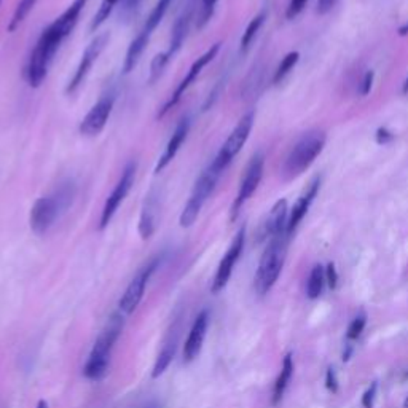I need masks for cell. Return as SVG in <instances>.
Segmentation results:
<instances>
[{
    "instance_id": "obj_17",
    "label": "cell",
    "mask_w": 408,
    "mask_h": 408,
    "mask_svg": "<svg viewBox=\"0 0 408 408\" xmlns=\"http://www.w3.org/2000/svg\"><path fill=\"white\" fill-rule=\"evenodd\" d=\"M160 209H161V193L158 188H152L146 195V200H144L139 217V227H137L141 238L144 241H147L154 236L158 225V217H160Z\"/></svg>"
},
{
    "instance_id": "obj_29",
    "label": "cell",
    "mask_w": 408,
    "mask_h": 408,
    "mask_svg": "<svg viewBox=\"0 0 408 408\" xmlns=\"http://www.w3.org/2000/svg\"><path fill=\"white\" fill-rule=\"evenodd\" d=\"M217 2H219V0H200V10L195 16L196 28H198V31L203 29L204 26L210 21V18H213L214 11H215Z\"/></svg>"
},
{
    "instance_id": "obj_23",
    "label": "cell",
    "mask_w": 408,
    "mask_h": 408,
    "mask_svg": "<svg viewBox=\"0 0 408 408\" xmlns=\"http://www.w3.org/2000/svg\"><path fill=\"white\" fill-rule=\"evenodd\" d=\"M176 348H177V338L171 337L164 341L161 351H160V354H158V358L155 360V365H154V370H152V378H160L161 375L166 372V368L169 367V364L173 362V359L176 356Z\"/></svg>"
},
{
    "instance_id": "obj_3",
    "label": "cell",
    "mask_w": 408,
    "mask_h": 408,
    "mask_svg": "<svg viewBox=\"0 0 408 408\" xmlns=\"http://www.w3.org/2000/svg\"><path fill=\"white\" fill-rule=\"evenodd\" d=\"M287 235L276 236L268 242V246L262 254V259L255 273V291L259 295H265L276 284L279 274L284 267L287 254Z\"/></svg>"
},
{
    "instance_id": "obj_18",
    "label": "cell",
    "mask_w": 408,
    "mask_h": 408,
    "mask_svg": "<svg viewBox=\"0 0 408 408\" xmlns=\"http://www.w3.org/2000/svg\"><path fill=\"white\" fill-rule=\"evenodd\" d=\"M208 324H209L208 311H201L198 314V318L195 319L192 331H190L186 345H183V364H190V362H193L198 358L204 343V338H206Z\"/></svg>"
},
{
    "instance_id": "obj_10",
    "label": "cell",
    "mask_w": 408,
    "mask_h": 408,
    "mask_svg": "<svg viewBox=\"0 0 408 408\" xmlns=\"http://www.w3.org/2000/svg\"><path fill=\"white\" fill-rule=\"evenodd\" d=\"M136 173H137V163L131 161L127 164V168L123 169V173L118 179L115 188L112 190V193L109 195V198L105 200V204L101 213V220H100V230H104L109 227V223L114 219L118 208L122 206V203L127 198L128 193L131 192V188L134 186L136 181Z\"/></svg>"
},
{
    "instance_id": "obj_30",
    "label": "cell",
    "mask_w": 408,
    "mask_h": 408,
    "mask_svg": "<svg viewBox=\"0 0 408 408\" xmlns=\"http://www.w3.org/2000/svg\"><path fill=\"white\" fill-rule=\"evenodd\" d=\"M142 0H120V16L123 18V21H129L131 18L137 15V11L141 9Z\"/></svg>"
},
{
    "instance_id": "obj_1",
    "label": "cell",
    "mask_w": 408,
    "mask_h": 408,
    "mask_svg": "<svg viewBox=\"0 0 408 408\" xmlns=\"http://www.w3.org/2000/svg\"><path fill=\"white\" fill-rule=\"evenodd\" d=\"M90 0H74L61 16L56 18L47 29H45L32 50L28 65H26V82L31 88L42 87L47 78L50 68L63 42L75 29L82 11Z\"/></svg>"
},
{
    "instance_id": "obj_8",
    "label": "cell",
    "mask_w": 408,
    "mask_h": 408,
    "mask_svg": "<svg viewBox=\"0 0 408 408\" xmlns=\"http://www.w3.org/2000/svg\"><path fill=\"white\" fill-rule=\"evenodd\" d=\"M254 122H255V114L254 112H247V114L238 122V124L233 128L232 133H230L219 152H217L213 163L217 168L222 169L223 173H225V169L232 164L235 156L241 152L242 147H245L249 136H251Z\"/></svg>"
},
{
    "instance_id": "obj_34",
    "label": "cell",
    "mask_w": 408,
    "mask_h": 408,
    "mask_svg": "<svg viewBox=\"0 0 408 408\" xmlns=\"http://www.w3.org/2000/svg\"><path fill=\"white\" fill-rule=\"evenodd\" d=\"M308 0H291V4L287 6V18L289 19H294L297 15H300V11L305 9Z\"/></svg>"
},
{
    "instance_id": "obj_37",
    "label": "cell",
    "mask_w": 408,
    "mask_h": 408,
    "mask_svg": "<svg viewBox=\"0 0 408 408\" xmlns=\"http://www.w3.org/2000/svg\"><path fill=\"white\" fill-rule=\"evenodd\" d=\"M373 72H367L365 77H364V82H362V95L367 96L368 93H370V90H372V85H373Z\"/></svg>"
},
{
    "instance_id": "obj_43",
    "label": "cell",
    "mask_w": 408,
    "mask_h": 408,
    "mask_svg": "<svg viewBox=\"0 0 408 408\" xmlns=\"http://www.w3.org/2000/svg\"><path fill=\"white\" fill-rule=\"evenodd\" d=\"M404 408H408V397L405 399V402H404Z\"/></svg>"
},
{
    "instance_id": "obj_40",
    "label": "cell",
    "mask_w": 408,
    "mask_h": 408,
    "mask_svg": "<svg viewBox=\"0 0 408 408\" xmlns=\"http://www.w3.org/2000/svg\"><path fill=\"white\" fill-rule=\"evenodd\" d=\"M399 34H400V36H408V24L402 26V28L399 29Z\"/></svg>"
},
{
    "instance_id": "obj_32",
    "label": "cell",
    "mask_w": 408,
    "mask_h": 408,
    "mask_svg": "<svg viewBox=\"0 0 408 408\" xmlns=\"http://www.w3.org/2000/svg\"><path fill=\"white\" fill-rule=\"evenodd\" d=\"M377 391H378V381H373V383L368 386V390L364 392V396H362V405H364V408H373Z\"/></svg>"
},
{
    "instance_id": "obj_9",
    "label": "cell",
    "mask_w": 408,
    "mask_h": 408,
    "mask_svg": "<svg viewBox=\"0 0 408 408\" xmlns=\"http://www.w3.org/2000/svg\"><path fill=\"white\" fill-rule=\"evenodd\" d=\"M263 169H265V156L262 154H255L251 161H249L247 168L245 171V176H242L238 195L232 204V210H230V219L235 220L238 217L241 208L252 198V195L255 193V190L259 188L262 177H263Z\"/></svg>"
},
{
    "instance_id": "obj_14",
    "label": "cell",
    "mask_w": 408,
    "mask_h": 408,
    "mask_svg": "<svg viewBox=\"0 0 408 408\" xmlns=\"http://www.w3.org/2000/svg\"><path fill=\"white\" fill-rule=\"evenodd\" d=\"M114 105H115V95L114 93H109V95H104L100 101H97L91 110L88 112L87 115L80 123V134L85 137H96L100 136L105 124H107L109 118L112 115V110H114Z\"/></svg>"
},
{
    "instance_id": "obj_44",
    "label": "cell",
    "mask_w": 408,
    "mask_h": 408,
    "mask_svg": "<svg viewBox=\"0 0 408 408\" xmlns=\"http://www.w3.org/2000/svg\"><path fill=\"white\" fill-rule=\"evenodd\" d=\"M405 378H408V370H407V373H405Z\"/></svg>"
},
{
    "instance_id": "obj_4",
    "label": "cell",
    "mask_w": 408,
    "mask_h": 408,
    "mask_svg": "<svg viewBox=\"0 0 408 408\" xmlns=\"http://www.w3.org/2000/svg\"><path fill=\"white\" fill-rule=\"evenodd\" d=\"M222 174H223V171L217 168L214 163H210L209 166L200 174V177L195 182L192 193H190L187 204L182 209V214L179 219L182 228H190L196 222V219H198L201 209L210 198V195L214 193L217 182L220 181Z\"/></svg>"
},
{
    "instance_id": "obj_36",
    "label": "cell",
    "mask_w": 408,
    "mask_h": 408,
    "mask_svg": "<svg viewBox=\"0 0 408 408\" xmlns=\"http://www.w3.org/2000/svg\"><path fill=\"white\" fill-rule=\"evenodd\" d=\"M337 4L338 0H318V13L319 15H326V13L331 11Z\"/></svg>"
},
{
    "instance_id": "obj_28",
    "label": "cell",
    "mask_w": 408,
    "mask_h": 408,
    "mask_svg": "<svg viewBox=\"0 0 408 408\" xmlns=\"http://www.w3.org/2000/svg\"><path fill=\"white\" fill-rule=\"evenodd\" d=\"M299 58H300V55H299L297 51L289 53V55H286L284 58H282L281 64L278 65V69H276V72H274L273 83H279V82L284 80L286 75L295 68V64L299 63Z\"/></svg>"
},
{
    "instance_id": "obj_42",
    "label": "cell",
    "mask_w": 408,
    "mask_h": 408,
    "mask_svg": "<svg viewBox=\"0 0 408 408\" xmlns=\"http://www.w3.org/2000/svg\"><path fill=\"white\" fill-rule=\"evenodd\" d=\"M402 91H404V95H407V93H408V78H407L405 83H404V88H402Z\"/></svg>"
},
{
    "instance_id": "obj_33",
    "label": "cell",
    "mask_w": 408,
    "mask_h": 408,
    "mask_svg": "<svg viewBox=\"0 0 408 408\" xmlns=\"http://www.w3.org/2000/svg\"><path fill=\"white\" fill-rule=\"evenodd\" d=\"M326 386L327 390L331 392H337L338 391V378H337V372H335L333 367H328L327 368V373H326Z\"/></svg>"
},
{
    "instance_id": "obj_22",
    "label": "cell",
    "mask_w": 408,
    "mask_h": 408,
    "mask_svg": "<svg viewBox=\"0 0 408 408\" xmlns=\"http://www.w3.org/2000/svg\"><path fill=\"white\" fill-rule=\"evenodd\" d=\"M294 375V360H292V354H287L282 360V368H281V373L278 380H276L274 383V390H273V399H272V404L273 405H278L282 397H284V392L287 390V385L289 381H291Z\"/></svg>"
},
{
    "instance_id": "obj_16",
    "label": "cell",
    "mask_w": 408,
    "mask_h": 408,
    "mask_svg": "<svg viewBox=\"0 0 408 408\" xmlns=\"http://www.w3.org/2000/svg\"><path fill=\"white\" fill-rule=\"evenodd\" d=\"M158 265V260H154L152 263H149V265L141 269L139 273H137L133 281L129 282V286L127 287V291H124L123 297L118 301V308H120V313L123 314H133L136 311V308L139 306L141 300L144 297V292H146V287H147V282L150 279V276L155 272V268Z\"/></svg>"
},
{
    "instance_id": "obj_15",
    "label": "cell",
    "mask_w": 408,
    "mask_h": 408,
    "mask_svg": "<svg viewBox=\"0 0 408 408\" xmlns=\"http://www.w3.org/2000/svg\"><path fill=\"white\" fill-rule=\"evenodd\" d=\"M124 327V319L123 313H114L110 316V319L105 324L104 331L101 332L100 338L96 340V343L91 350V354L88 360H97V362H109L110 351L114 345L117 343V340L120 338L122 331Z\"/></svg>"
},
{
    "instance_id": "obj_12",
    "label": "cell",
    "mask_w": 408,
    "mask_h": 408,
    "mask_svg": "<svg viewBox=\"0 0 408 408\" xmlns=\"http://www.w3.org/2000/svg\"><path fill=\"white\" fill-rule=\"evenodd\" d=\"M219 50H220V42H217L209 50L204 51L198 59H195V63L192 64V68L188 69L187 75L182 78V82L177 85V88L174 90V93L169 96V100L166 101V104H164L163 107H161V110L158 112V118H163L171 109L174 107V105L179 104V101L182 100V96H186L188 88L192 87V85L196 82V78L200 77L203 69L206 68V65L217 56V53H219Z\"/></svg>"
},
{
    "instance_id": "obj_13",
    "label": "cell",
    "mask_w": 408,
    "mask_h": 408,
    "mask_svg": "<svg viewBox=\"0 0 408 408\" xmlns=\"http://www.w3.org/2000/svg\"><path fill=\"white\" fill-rule=\"evenodd\" d=\"M245 242H246V227H241L238 230V233L235 235V238L232 241V245H230L227 254L223 255V259L220 260L219 268H217L215 278L213 282V294H219L227 287L230 278H232L236 262L240 260L242 249H245Z\"/></svg>"
},
{
    "instance_id": "obj_31",
    "label": "cell",
    "mask_w": 408,
    "mask_h": 408,
    "mask_svg": "<svg viewBox=\"0 0 408 408\" xmlns=\"http://www.w3.org/2000/svg\"><path fill=\"white\" fill-rule=\"evenodd\" d=\"M365 324H367L365 314H359L358 318H354L353 322L350 324V327H348L346 338H348V340H358V338L360 337V335H362V332H364Z\"/></svg>"
},
{
    "instance_id": "obj_45",
    "label": "cell",
    "mask_w": 408,
    "mask_h": 408,
    "mask_svg": "<svg viewBox=\"0 0 408 408\" xmlns=\"http://www.w3.org/2000/svg\"><path fill=\"white\" fill-rule=\"evenodd\" d=\"M2 2H4V0H0V6H2Z\"/></svg>"
},
{
    "instance_id": "obj_20",
    "label": "cell",
    "mask_w": 408,
    "mask_h": 408,
    "mask_svg": "<svg viewBox=\"0 0 408 408\" xmlns=\"http://www.w3.org/2000/svg\"><path fill=\"white\" fill-rule=\"evenodd\" d=\"M319 186H321V181L314 179L311 183H309L305 192L301 193L297 203H295V206L292 208L291 214H289V222H287V230H286L287 236H291L295 230H297V227L300 225V222L304 220V217L309 210V206H311L314 198H316V195H318V192H319Z\"/></svg>"
},
{
    "instance_id": "obj_41",
    "label": "cell",
    "mask_w": 408,
    "mask_h": 408,
    "mask_svg": "<svg viewBox=\"0 0 408 408\" xmlns=\"http://www.w3.org/2000/svg\"><path fill=\"white\" fill-rule=\"evenodd\" d=\"M37 408H48V402L47 400H41V402L37 404Z\"/></svg>"
},
{
    "instance_id": "obj_24",
    "label": "cell",
    "mask_w": 408,
    "mask_h": 408,
    "mask_svg": "<svg viewBox=\"0 0 408 408\" xmlns=\"http://www.w3.org/2000/svg\"><path fill=\"white\" fill-rule=\"evenodd\" d=\"M326 284V269L322 268V265H314V268L309 273L308 286H306V295L311 300L319 299V295L324 291Z\"/></svg>"
},
{
    "instance_id": "obj_5",
    "label": "cell",
    "mask_w": 408,
    "mask_h": 408,
    "mask_svg": "<svg viewBox=\"0 0 408 408\" xmlns=\"http://www.w3.org/2000/svg\"><path fill=\"white\" fill-rule=\"evenodd\" d=\"M324 146L326 134L321 133V131H311V133L305 134L295 144L291 154H289L284 164V174L289 179H294V177L304 174L314 163L316 158L321 155L322 150H324Z\"/></svg>"
},
{
    "instance_id": "obj_11",
    "label": "cell",
    "mask_w": 408,
    "mask_h": 408,
    "mask_svg": "<svg viewBox=\"0 0 408 408\" xmlns=\"http://www.w3.org/2000/svg\"><path fill=\"white\" fill-rule=\"evenodd\" d=\"M109 42H110L109 32H101V34H97L93 41L90 42L88 47L85 48V51H83L82 59L77 65L74 75H72V78L68 83V87H65V93L74 95L75 91L82 87V83L85 82V78L88 77L90 70L93 69V64L97 61V59H100V56L102 55V51L107 48Z\"/></svg>"
},
{
    "instance_id": "obj_27",
    "label": "cell",
    "mask_w": 408,
    "mask_h": 408,
    "mask_svg": "<svg viewBox=\"0 0 408 408\" xmlns=\"http://www.w3.org/2000/svg\"><path fill=\"white\" fill-rule=\"evenodd\" d=\"M265 18H267L265 13H260V15H257V16L252 19V21L249 23V26H247L246 31H245V34H242V37H241V50H242V51H247L249 47H251V43H252V41L255 38L257 32L260 31L262 24L265 23Z\"/></svg>"
},
{
    "instance_id": "obj_6",
    "label": "cell",
    "mask_w": 408,
    "mask_h": 408,
    "mask_svg": "<svg viewBox=\"0 0 408 408\" xmlns=\"http://www.w3.org/2000/svg\"><path fill=\"white\" fill-rule=\"evenodd\" d=\"M195 16H196L195 6L188 5L187 9L181 13V16L176 19V23L173 26V32H171V42H169L168 50L160 53V55H156L154 58L152 65H150V78H149L150 83H155L158 78L161 77L163 70L166 69V65L171 63V59H174V56L179 53V50L182 48V45L183 42H186V38L188 36L190 28H192Z\"/></svg>"
},
{
    "instance_id": "obj_38",
    "label": "cell",
    "mask_w": 408,
    "mask_h": 408,
    "mask_svg": "<svg viewBox=\"0 0 408 408\" xmlns=\"http://www.w3.org/2000/svg\"><path fill=\"white\" fill-rule=\"evenodd\" d=\"M392 139V134L390 133L387 129H378V133H377V141L378 144H387Z\"/></svg>"
},
{
    "instance_id": "obj_35",
    "label": "cell",
    "mask_w": 408,
    "mask_h": 408,
    "mask_svg": "<svg viewBox=\"0 0 408 408\" xmlns=\"http://www.w3.org/2000/svg\"><path fill=\"white\" fill-rule=\"evenodd\" d=\"M326 281L328 282V287L337 289L338 284V273L337 268H335V263H328L326 268Z\"/></svg>"
},
{
    "instance_id": "obj_19",
    "label": "cell",
    "mask_w": 408,
    "mask_h": 408,
    "mask_svg": "<svg viewBox=\"0 0 408 408\" xmlns=\"http://www.w3.org/2000/svg\"><path fill=\"white\" fill-rule=\"evenodd\" d=\"M190 124H192V122H190L188 117H183L182 120H181L179 123H177V127H176V129H174L173 136L169 137L166 147H164V152L161 154L160 160H158V163H156L155 174H160L161 171H163L164 168H166L171 161L174 160L176 155L179 154L182 144L186 142L187 136H188V133H190Z\"/></svg>"
},
{
    "instance_id": "obj_39",
    "label": "cell",
    "mask_w": 408,
    "mask_h": 408,
    "mask_svg": "<svg viewBox=\"0 0 408 408\" xmlns=\"http://www.w3.org/2000/svg\"><path fill=\"white\" fill-rule=\"evenodd\" d=\"M351 354H353V346L348 343V345H345V351H343V360L345 362H348L351 359Z\"/></svg>"
},
{
    "instance_id": "obj_26",
    "label": "cell",
    "mask_w": 408,
    "mask_h": 408,
    "mask_svg": "<svg viewBox=\"0 0 408 408\" xmlns=\"http://www.w3.org/2000/svg\"><path fill=\"white\" fill-rule=\"evenodd\" d=\"M120 4V0H101V5H100V10L96 11V15L93 18V21H91L90 29L91 31H96L100 29L101 26L107 21L109 16L112 15V11L115 10V6H118Z\"/></svg>"
},
{
    "instance_id": "obj_2",
    "label": "cell",
    "mask_w": 408,
    "mask_h": 408,
    "mask_svg": "<svg viewBox=\"0 0 408 408\" xmlns=\"http://www.w3.org/2000/svg\"><path fill=\"white\" fill-rule=\"evenodd\" d=\"M75 198V186L72 182H65L59 186L55 192L38 198L34 206L31 208L29 223L31 230L36 235L42 236L55 225V222L61 217Z\"/></svg>"
},
{
    "instance_id": "obj_21",
    "label": "cell",
    "mask_w": 408,
    "mask_h": 408,
    "mask_svg": "<svg viewBox=\"0 0 408 408\" xmlns=\"http://www.w3.org/2000/svg\"><path fill=\"white\" fill-rule=\"evenodd\" d=\"M287 222H289V209H287V201L279 200L276 201L274 206L269 210V214L267 215V220L263 223V236L265 238H276V236L287 235Z\"/></svg>"
},
{
    "instance_id": "obj_7",
    "label": "cell",
    "mask_w": 408,
    "mask_h": 408,
    "mask_svg": "<svg viewBox=\"0 0 408 408\" xmlns=\"http://www.w3.org/2000/svg\"><path fill=\"white\" fill-rule=\"evenodd\" d=\"M171 4H173V0H158L156 5L154 6L152 13H150L146 24H144V28L141 29L139 34L134 37V41L129 43L128 51H127V56H124V63H123V72L124 74H129V72H133L134 68L139 63V59L142 56V53L146 51L147 45L150 42V37H152L154 31L156 29V26L163 21L164 15H166V11L169 10Z\"/></svg>"
},
{
    "instance_id": "obj_25",
    "label": "cell",
    "mask_w": 408,
    "mask_h": 408,
    "mask_svg": "<svg viewBox=\"0 0 408 408\" xmlns=\"http://www.w3.org/2000/svg\"><path fill=\"white\" fill-rule=\"evenodd\" d=\"M37 2L38 0H21V2L16 5V9L13 11V16L9 23V28H6L9 32H15L19 26L23 24V21L28 18V15L32 11V9H34Z\"/></svg>"
}]
</instances>
